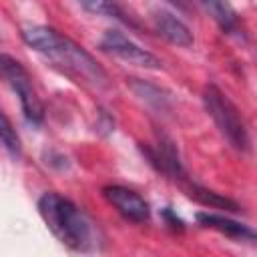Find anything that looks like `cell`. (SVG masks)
<instances>
[{
    "label": "cell",
    "mask_w": 257,
    "mask_h": 257,
    "mask_svg": "<svg viewBox=\"0 0 257 257\" xmlns=\"http://www.w3.org/2000/svg\"><path fill=\"white\" fill-rule=\"evenodd\" d=\"M22 40L36 52L50 58L62 72L70 74L72 78H78L96 88L106 86L108 74L100 66V62L88 50H84L80 44H76L72 38L64 36L56 28L42 24L26 26L22 30Z\"/></svg>",
    "instance_id": "1"
},
{
    "label": "cell",
    "mask_w": 257,
    "mask_h": 257,
    "mask_svg": "<svg viewBox=\"0 0 257 257\" xmlns=\"http://www.w3.org/2000/svg\"><path fill=\"white\" fill-rule=\"evenodd\" d=\"M38 213L50 233L72 251H88L96 243L92 219L70 199L46 191L38 199Z\"/></svg>",
    "instance_id": "2"
},
{
    "label": "cell",
    "mask_w": 257,
    "mask_h": 257,
    "mask_svg": "<svg viewBox=\"0 0 257 257\" xmlns=\"http://www.w3.org/2000/svg\"><path fill=\"white\" fill-rule=\"evenodd\" d=\"M203 104L207 114L213 118L215 126L223 135V139L237 151L247 153L249 151V131L243 120V114L235 106V102L217 86V84H207L203 90Z\"/></svg>",
    "instance_id": "3"
},
{
    "label": "cell",
    "mask_w": 257,
    "mask_h": 257,
    "mask_svg": "<svg viewBox=\"0 0 257 257\" xmlns=\"http://www.w3.org/2000/svg\"><path fill=\"white\" fill-rule=\"evenodd\" d=\"M0 80H4L20 98L24 118L30 124H40L44 120V104L34 88L28 70L10 54L0 52Z\"/></svg>",
    "instance_id": "4"
},
{
    "label": "cell",
    "mask_w": 257,
    "mask_h": 257,
    "mask_svg": "<svg viewBox=\"0 0 257 257\" xmlns=\"http://www.w3.org/2000/svg\"><path fill=\"white\" fill-rule=\"evenodd\" d=\"M100 48L128 64L141 66V68H151V70H159L163 68V62L149 50L141 48L137 42H133L126 34H122L120 30L108 28L102 38H100Z\"/></svg>",
    "instance_id": "5"
},
{
    "label": "cell",
    "mask_w": 257,
    "mask_h": 257,
    "mask_svg": "<svg viewBox=\"0 0 257 257\" xmlns=\"http://www.w3.org/2000/svg\"><path fill=\"white\" fill-rule=\"evenodd\" d=\"M102 197L126 219L133 223H145L151 219L149 203L133 189L122 185H106L102 189Z\"/></svg>",
    "instance_id": "6"
},
{
    "label": "cell",
    "mask_w": 257,
    "mask_h": 257,
    "mask_svg": "<svg viewBox=\"0 0 257 257\" xmlns=\"http://www.w3.org/2000/svg\"><path fill=\"white\" fill-rule=\"evenodd\" d=\"M141 153L143 157L163 175H167L169 179L173 181H179L185 171H183V165H181V159H179V153L175 149V143L171 139H165L161 137L155 145H145L141 143Z\"/></svg>",
    "instance_id": "7"
},
{
    "label": "cell",
    "mask_w": 257,
    "mask_h": 257,
    "mask_svg": "<svg viewBox=\"0 0 257 257\" xmlns=\"http://www.w3.org/2000/svg\"><path fill=\"white\" fill-rule=\"evenodd\" d=\"M153 22H155V30L171 44L175 46H181V48H189L193 46L195 38H193V32L191 28L179 20L175 14L167 12V10H155V16H153Z\"/></svg>",
    "instance_id": "8"
},
{
    "label": "cell",
    "mask_w": 257,
    "mask_h": 257,
    "mask_svg": "<svg viewBox=\"0 0 257 257\" xmlns=\"http://www.w3.org/2000/svg\"><path fill=\"white\" fill-rule=\"evenodd\" d=\"M197 221L201 227H207V229H213L229 239H239V241H255V231L245 225V223H239L235 219H229L225 215H217V213H197Z\"/></svg>",
    "instance_id": "9"
},
{
    "label": "cell",
    "mask_w": 257,
    "mask_h": 257,
    "mask_svg": "<svg viewBox=\"0 0 257 257\" xmlns=\"http://www.w3.org/2000/svg\"><path fill=\"white\" fill-rule=\"evenodd\" d=\"M203 4V8L213 16V20L219 24V28L227 34H235L245 38V28L243 22L239 18V14L235 12V8L229 4V0H199Z\"/></svg>",
    "instance_id": "10"
},
{
    "label": "cell",
    "mask_w": 257,
    "mask_h": 257,
    "mask_svg": "<svg viewBox=\"0 0 257 257\" xmlns=\"http://www.w3.org/2000/svg\"><path fill=\"white\" fill-rule=\"evenodd\" d=\"M179 185L183 187V191L187 193V197L195 199L197 203H201V205H205V207H209V209L239 211V205H237L235 201H231L229 197H223V195H219V193H215V191H209V189H205V187H201V185L191 183V181L187 179V175H183V177L179 179Z\"/></svg>",
    "instance_id": "11"
},
{
    "label": "cell",
    "mask_w": 257,
    "mask_h": 257,
    "mask_svg": "<svg viewBox=\"0 0 257 257\" xmlns=\"http://www.w3.org/2000/svg\"><path fill=\"white\" fill-rule=\"evenodd\" d=\"M86 12L90 14H98V16H110L116 20H122L124 24L137 26L135 18L128 16V12L124 10V6L118 0H76Z\"/></svg>",
    "instance_id": "12"
},
{
    "label": "cell",
    "mask_w": 257,
    "mask_h": 257,
    "mask_svg": "<svg viewBox=\"0 0 257 257\" xmlns=\"http://www.w3.org/2000/svg\"><path fill=\"white\" fill-rule=\"evenodd\" d=\"M0 143L4 145V149L14 157L18 159L22 155V143H20V137L14 128V124L10 122V118L0 110Z\"/></svg>",
    "instance_id": "13"
},
{
    "label": "cell",
    "mask_w": 257,
    "mask_h": 257,
    "mask_svg": "<svg viewBox=\"0 0 257 257\" xmlns=\"http://www.w3.org/2000/svg\"><path fill=\"white\" fill-rule=\"evenodd\" d=\"M161 217H163V221L167 223V227L169 229H173V231H185V223H183V219L181 217H177V213L171 209V207H165L163 211H161Z\"/></svg>",
    "instance_id": "14"
},
{
    "label": "cell",
    "mask_w": 257,
    "mask_h": 257,
    "mask_svg": "<svg viewBox=\"0 0 257 257\" xmlns=\"http://www.w3.org/2000/svg\"><path fill=\"white\" fill-rule=\"evenodd\" d=\"M169 4H173V6H179V8H183V2L181 0H167Z\"/></svg>",
    "instance_id": "15"
}]
</instances>
